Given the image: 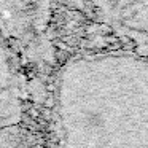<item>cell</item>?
Wrapping results in <instances>:
<instances>
[{
  "label": "cell",
  "mask_w": 148,
  "mask_h": 148,
  "mask_svg": "<svg viewBox=\"0 0 148 148\" xmlns=\"http://www.w3.org/2000/svg\"><path fill=\"white\" fill-rule=\"evenodd\" d=\"M0 148H26L21 134L14 131L13 126L0 127Z\"/></svg>",
  "instance_id": "6da1fadb"
}]
</instances>
